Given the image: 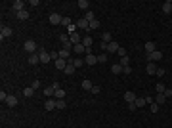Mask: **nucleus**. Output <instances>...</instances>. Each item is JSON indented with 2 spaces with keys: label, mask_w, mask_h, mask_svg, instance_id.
Wrapping results in <instances>:
<instances>
[{
  "label": "nucleus",
  "mask_w": 172,
  "mask_h": 128,
  "mask_svg": "<svg viewBox=\"0 0 172 128\" xmlns=\"http://www.w3.org/2000/svg\"><path fill=\"white\" fill-rule=\"evenodd\" d=\"M165 84H163V82H157V94H165Z\"/></svg>",
  "instance_id": "nucleus-36"
},
{
  "label": "nucleus",
  "mask_w": 172,
  "mask_h": 128,
  "mask_svg": "<svg viewBox=\"0 0 172 128\" xmlns=\"http://www.w3.org/2000/svg\"><path fill=\"white\" fill-rule=\"evenodd\" d=\"M165 101H166L165 94H157V97H155V103H157V105H163Z\"/></svg>",
  "instance_id": "nucleus-26"
},
{
  "label": "nucleus",
  "mask_w": 172,
  "mask_h": 128,
  "mask_svg": "<svg viewBox=\"0 0 172 128\" xmlns=\"http://www.w3.org/2000/svg\"><path fill=\"white\" fill-rule=\"evenodd\" d=\"M54 63H56V67L57 69H61V71H65V67H67V59H56V61H54Z\"/></svg>",
  "instance_id": "nucleus-15"
},
{
  "label": "nucleus",
  "mask_w": 172,
  "mask_h": 128,
  "mask_svg": "<svg viewBox=\"0 0 172 128\" xmlns=\"http://www.w3.org/2000/svg\"><path fill=\"white\" fill-rule=\"evenodd\" d=\"M59 58H61V59H69L71 58V52L65 50V48H63V50H59Z\"/></svg>",
  "instance_id": "nucleus-29"
},
{
  "label": "nucleus",
  "mask_w": 172,
  "mask_h": 128,
  "mask_svg": "<svg viewBox=\"0 0 172 128\" xmlns=\"http://www.w3.org/2000/svg\"><path fill=\"white\" fill-rule=\"evenodd\" d=\"M73 52H76V54H86V46L80 42V44H75L73 46Z\"/></svg>",
  "instance_id": "nucleus-18"
},
{
  "label": "nucleus",
  "mask_w": 172,
  "mask_h": 128,
  "mask_svg": "<svg viewBox=\"0 0 172 128\" xmlns=\"http://www.w3.org/2000/svg\"><path fill=\"white\" fill-rule=\"evenodd\" d=\"M38 86H40V82H38V80H35V82H33V86H31V88H35V90H37Z\"/></svg>",
  "instance_id": "nucleus-52"
},
{
  "label": "nucleus",
  "mask_w": 172,
  "mask_h": 128,
  "mask_svg": "<svg viewBox=\"0 0 172 128\" xmlns=\"http://www.w3.org/2000/svg\"><path fill=\"white\" fill-rule=\"evenodd\" d=\"M98 27H100V21H98V19H94V21H90V27H88V32H90V31H94V29H98Z\"/></svg>",
  "instance_id": "nucleus-33"
},
{
  "label": "nucleus",
  "mask_w": 172,
  "mask_h": 128,
  "mask_svg": "<svg viewBox=\"0 0 172 128\" xmlns=\"http://www.w3.org/2000/svg\"><path fill=\"white\" fill-rule=\"evenodd\" d=\"M165 97H172V88H166L165 90Z\"/></svg>",
  "instance_id": "nucleus-46"
},
{
  "label": "nucleus",
  "mask_w": 172,
  "mask_h": 128,
  "mask_svg": "<svg viewBox=\"0 0 172 128\" xmlns=\"http://www.w3.org/2000/svg\"><path fill=\"white\" fill-rule=\"evenodd\" d=\"M84 63H86V65H96V63H98V56H94V54H86Z\"/></svg>",
  "instance_id": "nucleus-6"
},
{
  "label": "nucleus",
  "mask_w": 172,
  "mask_h": 128,
  "mask_svg": "<svg viewBox=\"0 0 172 128\" xmlns=\"http://www.w3.org/2000/svg\"><path fill=\"white\" fill-rule=\"evenodd\" d=\"M76 29H78V25H76V23H71V25L67 27V32H69V34H73V32H76Z\"/></svg>",
  "instance_id": "nucleus-34"
},
{
  "label": "nucleus",
  "mask_w": 172,
  "mask_h": 128,
  "mask_svg": "<svg viewBox=\"0 0 172 128\" xmlns=\"http://www.w3.org/2000/svg\"><path fill=\"white\" fill-rule=\"evenodd\" d=\"M161 59H163V52H159V50H155L153 54H147V61L155 63V61H161Z\"/></svg>",
  "instance_id": "nucleus-1"
},
{
  "label": "nucleus",
  "mask_w": 172,
  "mask_h": 128,
  "mask_svg": "<svg viewBox=\"0 0 172 128\" xmlns=\"http://www.w3.org/2000/svg\"><path fill=\"white\" fill-rule=\"evenodd\" d=\"M23 48H25V52L35 54V50H37V42H35V40H27L25 44H23Z\"/></svg>",
  "instance_id": "nucleus-4"
},
{
  "label": "nucleus",
  "mask_w": 172,
  "mask_h": 128,
  "mask_svg": "<svg viewBox=\"0 0 172 128\" xmlns=\"http://www.w3.org/2000/svg\"><path fill=\"white\" fill-rule=\"evenodd\" d=\"M12 8L15 10V13H17V12H21V10H25V2H23V0H15L12 4Z\"/></svg>",
  "instance_id": "nucleus-8"
},
{
  "label": "nucleus",
  "mask_w": 172,
  "mask_h": 128,
  "mask_svg": "<svg viewBox=\"0 0 172 128\" xmlns=\"http://www.w3.org/2000/svg\"><path fill=\"white\" fill-rule=\"evenodd\" d=\"M12 27H8V25H2V29H0V38L4 40V38H8V36H12Z\"/></svg>",
  "instance_id": "nucleus-2"
},
{
  "label": "nucleus",
  "mask_w": 172,
  "mask_h": 128,
  "mask_svg": "<svg viewBox=\"0 0 172 128\" xmlns=\"http://www.w3.org/2000/svg\"><path fill=\"white\" fill-rule=\"evenodd\" d=\"M136 109H138L136 107V103H128V111H136Z\"/></svg>",
  "instance_id": "nucleus-49"
},
{
  "label": "nucleus",
  "mask_w": 172,
  "mask_h": 128,
  "mask_svg": "<svg viewBox=\"0 0 172 128\" xmlns=\"http://www.w3.org/2000/svg\"><path fill=\"white\" fill-rule=\"evenodd\" d=\"M63 21V17L59 15V13H50V23L52 25H57V23H61Z\"/></svg>",
  "instance_id": "nucleus-11"
},
{
  "label": "nucleus",
  "mask_w": 172,
  "mask_h": 128,
  "mask_svg": "<svg viewBox=\"0 0 172 128\" xmlns=\"http://www.w3.org/2000/svg\"><path fill=\"white\" fill-rule=\"evenodd\" d=\"M61 23H63V25H65V27H69V25H71V23H73V21H71V19H69V17H63V21H61Z\"/></svg>",
  "instance_id": "nucleus-45"
},
{
  "label": "nucleus",
  "mask_w": 172,
  "mask_h": 128,
  "mask_svg": "<svg viewBox=\"0 0 172 128\" xmlns=\"http://www.w3.org/2000/svg\"><path fill=\"white\" fill-rule=\"evenodd\" d=\"M6 105L8 107H15V105H17V96H8Z\"/></svg>",
  "instance_id": "nucleus-17"
},
{
  "label": "nucleus",
  "mask_w": 172,
  "mask_h": 128,
  "mask_svg": "<svg viewBox=\"0 0 172 128\" xmlns=\"http://www.w3.org/2000/svg\"><path fill=\"white\" fill-rule=\"evenodd\" d=\"M136 99H138V96H136L134 92H126V94H124V101L126 103H134Z\"/></svg>",
  "instance_id": "nucleus-14"
},
{
  "label": "nucleus",
  "mask_w": 172,
  "mask_h": 128,
  "mask_svg": "<svg viewBox=\"0 0 172 128\" xmlns=\"http://www.w3.org/2000/svg\"><path fill=\"white\" fill-rule=\"evenodd\" d=\"M44 107H46V111H54V109H57V101L50 97V99L44 103Z\"/></svg>",
  "instance_id": "nucleus-10"
},
{
  "label": "nucleus",
  "mask_w": 172,
  "mask_h": 128,
  "mask_svg": "<svg viewBox=\"0 0 172 128\" xmlns=\"http://www.w3.org/2000/svg\"><path fill=\"white\" fill-rule=\"evenodd\" d=\"M15 15H17V19H19V21H25V19H29V12H27V10H21V12H17Z\"/></svg>",
  "instance_id": "nucleus-20"
},
{
  "label": "nucleus",
  "mask_w": 172,
  "mask_h": 128,
  "mask_svg": "<svg viewBox=\"0 0 172 128\" xmlns=\"http://www.w3.org/2000/svg\"><path fill=\"white\" fill-rule=\"evenodd\" d=\"M122 73H124V75H130V73H132V67H130V65L122 67Z\"/></svg>",
  "instance_id": "nucleus-42"
},
{
  "label": "nucleus",
  "mask_w": 172,
  "mask_h": 128,
  "mask_svg": "<svg viewBox=\"0 0 172 128\" xmlns=\"http://www.w3.org/2000/svg\"><path fill=\"white\" fill-rule=\"evenodd\" d=\"M111 73H113V75H119V73H122V65H121V63L111 65Z\"/></svg>",
  "instance_id": "nucleus-22"
},
{
  "label": "nucleus",
  "mask_w": 172,
  "mask_h": 128,
  "mask_svg": "<svg viewBox=\"0 0 172 128\" xmlns=\"http://www.w3.org/2000/svg\"><path fill=\"white\" fill-rule=\"evenodd\" d=\"M102 42H105V44L113 42V36H111V32H103V34H102Z\"/></svg>",
  "instance_id": "nucleus-24"
},
{
  "label": "nucleus",
  "mask_w": 172,
  "mask_h": 128,
  "mask_svg": "<svg viewBox=\"0 0 172 128\" xmlns=\"http://www.w3.org/2000/svg\"><path fill=\"white\" fill-rule=\"evenodd\" d=\"M38 4H40L38 0H31V2H29V6H38Z\"/></svg>",
  "instance_id": "nucleus-51"
},
{
  "label": "nucleus",
  "mask_w": 172,
  "mask_h": 128,
  "mask_svg": "<svg viewBox=\"0 0 172 128\" xmlns=\"http://www.w3.org/2000/svg\"><path fill=\"white\" fill-rule=\"evenodd\" d=\"M163 75H165V69L159 67V69H157V77H163Z\"/></svg>",
  "instance_id": "nucleus-48"
},
{
  "label": "nucleus",
  "mask_w": 172,
  "mask_h": 128,
  "mask_svg": "<svg viewBox=\"0 0 172 128\" xmlns=\"http://www.w3.org/2000/svg\"><path fill=\"white\" fill-rule=\"evenodd\" d=\"M29 63H31V65L40 63V58H38V54H31V56H29Z\"/></svg>",
  "instance_id": "nucleus-23"
},
{
  "label": "nucleus",
  "mask_w": 172,
  "mask_h": 128,
  "mask_svg": "<svg viewBox=\"0 0 172 128\" xmlns=\"http://www.w3.org/2000/svg\"><path fill=\"white\" fill-rule=\"evenodd\" d=\"M92 86H94V84L90 82V80H82V88L84 90H92Z\"/></svg>",
  "instance_id": "nucleus-39"
},
{
  "label": "nucleus",
  "mask_w": 172,
  "mask_h": 128,
  "mask_svg": "<svg viewBox=\"0 0 172 128\" xmlns=\"http://www.w3.org/2000/svg\"><path fill=\"white\" fill-rule=\"evenodd\" d=\"M119 63H121L122 67H126V65L130 63V58H128V56H124V58H121V61H119Z\"/></svg>",
  "instance_id": "nucleus-38"
},
{
  "label": "nucleus",
  "mask_w": 172,
  "mask_h": 128,
  "mask_svg": "<svg viewBox=\"0 0 172 128\" xmlns=\"http://www.w3.org/2000/svg\"><path fill=\"white\" fill-rule=\"evenodd\" d=\"M54 97H56V99H63V97H65V90L63 88L56 90V96H54Z\"/></svg>",
  "instance_id": "nucleus-31"
},
{
  "label": "nucleus",
  "mask_w": 172,
  "mask_h": 128,
  "mask_svg": "<svg viewBox=\"0 0 172 128\" xmlns=\"http://www.w3.org/2000/svg\"><path fill=\"white\" fill-rule=\"evenodd\" d=\"M78 8L84 10V12H88V10H90V2H88V0H78Z\"/></svg>",
  "instance_id": "nucleus-21"
},
{
  "label": "nucleus",
  "mask_w": 172,
  "mask_h": 128,
  "mask_svg": "<svg viewBox=\"0 0 172 128\" xmlns=\"http://www.w3.org/2000/svg\"><path fill=\"white\" fill-rule=\"evenodd\" d=\"M151 113H159V105H157L155 101L151 103Z\"/></svg>",
  "instance_id": "nucleus-43"
},
{
  "label": "nucleus",
  "mask_w": 172,
  "mask_h": 128,
  "mask_svg": "<svg viewBox=\"0 0 172 128\" xmlns=\"http://www.w3.org/2000/svg\"><path fill=\"white\" fill-rule=\"evenodd\" d=\"M143 50H145L147 54H153V52L157 50V44H155V42H151V40H149V42H145V46H143Z\"/></svg>",
  "instance_id": "nucleus-13"
},
{
  "label": "nucleus",
  "mask_w": 172,
  "mask_h": 128,
  "mask_svg": "<svg viewBox=\"0 0 172 128\" xmlns=\"http://www.w3.org/2000/svg\"><path fill=\"white\" fill-rule=\"evenodd\" d=\"M100 50H103V52H107V44H105V42H100Z\"/></svg>",
  "instance_id": "nucleus-50"
},
{
  "label": "nucleus",
  "mask_w": 172,
  "mask_h": 128,
  "mask_svg": "<svg viewBox=\"0 0 172 128\" xmlns=\"http://www.w3.org/2000/svg\"><path fill=\"white\" fill-rule=\"evenodd\" d=\"M84 19L88 21V23H90V21H94V19H96V13H94V12H90V10H88V12L84 13Z\"/></svg>",
  "instance_id": "nucleus-28"
},
{
  "label": "nucleus",
  "mask_w": 172,
  "mask_h": 128,
  "mask_svg": "<svg viewBox=\"0 0 172 128\" xmlns=\"http://www.w3.org/2000/svg\"><path fill=\"white\" fill-rule=\"evenodd\" d=\"M134 103H136V107H138V109H141V107H145V105H147L145 97H138V99H136Z\"/></svg>",
  "instance_id": "nucleus-25"
},
{
  "label": "nucleus",
  "mask_w": 172,
  "mask_h": 128,
  "mask_svg": "<svg viewBox=\"0 0 172 128\" xmlns=\"http://www.w3.org/2000/svg\"><path fill=\"white\" fill-rule=\"evenodd\" d=\"M33 94H35V88H31V86L23 90V97H33Z\"/></svg>",
  "instance_id": "nucleus-30"
},
{
  "label": "nucleus",
  "mask_w": 172,
  "mask_h": 128,
  "mask_svg": "<svg viewBox=\"0 0 172 128\" xmlns=\"http://www.w3.org/2000/svg\"><path fill=\"white\" fill-rule=\"evenodd\" d=\"M75 71H76V67L75 65H73V59H71V61H67V67H65V75H75Z\"/></svg>",
  "instance_id": "nucleus-12"
},
{
  "label": "nucleus",
  "mask_w": 172,
  "mask_h": 128,
  "mask_svg": "<svg viewBox=\"0 0 172 128\" xmlns=\"http://www.w3.org/2000/svg\"><path fill=\"white\" fill-rule=\"evenodd\" d=\"M69 40L73 44H80L82 42V36H80V32H73V34H69Z\"/></svg>",
  "instance_id": "nucleus-9"
},
{
  "label": "nucleus",
  "mask_w": 172,
  "mask_h": 128,
  "mask_svg": "<svg viewBox=\"0 0 172 128\" xmlns=\"http://www.w3.org/2000/svg\"><path fill=\"white\" fill-rule=\"evenodd\" d=\"M44 96H48V97H54V96H56V88H54L52 84L44 88Z\"/></svg>",
  "instance_id": "nucleus-16"
},
{
  "label": "nucleus",
  "mask_w": 172,
  "mask_h": 128,
  "mask_svg": "<svg viewBox=\"0 0 172 128\" xmlns=\"http://www.w3.org/2000/svg\"><path fill=\"white\" fill-rule=\"evenodd\" d=\"M107 61V54H100L98 56V63H105Z\"/></svg>",
  "instance_id": "nucleus-37"
},
{
  "label": "nucleus",
  "mask_w": 172,
  "mask_h": 128,
  "mask_svg": "<svg viewBox=\"0 0 172 128\" xmlns=\"http://www.w3.org/2000/svg\"><path fill=\"white\" fill-rule=\"evenodd\" d=\"M38 58H40V63H50V52H46V50H40L38 52Z\"/></svg>",
  "instance_id": "nucleus-3"
},
{
  "label": "nucleus",
  "mask_w": 172,
  "mask_h": 128,
  "mask_svg": "<svg viewBox=\"0 0 172 128\" xmlns=\"http://www.w3.org/2000/svg\"><path fill=\"white\" fill-rule=\"evenodd\" d=\"M90 92H92V94H100V92H102V88H100V86H92V90H90Z\"/></svg>",
  "instance_id": "nucleus-44"
},
{
  "label": "nucleus",
  "mask_w": 172,
  "mask_h": 128,
  "mask_svg": "<svg viewBox=\"0 0 172 128\" xmlns=\"http://www.w3.org/2000/svg\"><path fill=\"white\" fill-rule=\"evenodd\" d=\"M157 63H153V61H147V65H145V71L149 73V75H157Z\"/></svg>",
  "instance_id": "nucleus-5"
},
{
  "label": "nucleus",
  "mask_w": 172,
  "mask_h": 128,
  "mask_svg": "<svg viewBox=\"0 0 172 128\" xmlns=\"http://www.w3.org/2000/svg\"><path fill=\"white\" fill-rule=\"evenodd\" d=\"M92 42H94V40H92V36H84V38H82V44L86 46V50H88V48H92Z\"/></svg>",
  "instance_id": "nucleus-27"
},
{
  "label": "nucleus",
  "mask_w": 172,
  "mask_h": 128,
  "mask_svg": "<svg viewBox=\"0 0 172 128\" xmlns=\"http://www.w3.org/2000/svg\"><path fill=\"white\" fill-rule=\"evenodd\" d=\"M8 96H10V94H6V92L2 90V92H0V101L4 103V101H6V99H8Z\"/></svg>",
  "instance_id": "nucleus-40"
},
{
  "label": "nucleus",
  "mask_w": 172,
  "mask_h": 128,
  "mask_svg": "<svg viewBox=\"0 0 172 128\" xmlns=\"http://www.w3.org/2000/svg\"><path fill=\"white\" fill-rule=\"evenodd\" d=\"M163 12H165V13H170L172 12V2H165V4H163Z\"/></svg>",
  "instance_id": "nucleus-32"
},
{
  "label": "nucleus",
  "mask_w": 172,
  "mask_h": 128,
  "mask_svg": "<svg viewBox=\"0 0 172 128\" xmlns=\"http://www.w3.org/2000/svg\"><path fill=\"white\" fill-rule=\"evenodd\" d=\"M57 101V109H65V99H56Z\"/></svg>",
  "instance_id": "nucleus-41"
},
{
  "label": "nucleus",
  "mask_w": 172,
  "mask_h": 128,
  "mask_svg": "<svg viewBox=\"0 0 172 128\" xmlns=\"http://www.w3.org/2000/svg\"><path fill=\"white\" fill-rule=\"evenodd\" d=\"M117 54H119L121 58H124V56H126V50H124V48H119V52H117Z\"/></svg>",
  "instance_id": "nucleus-47"
},
{
  "label": "nucleus",
  "mask_w": 172,
  "mask_h": 128,
  "mask_svg": "<svg viewBox=\"0 0 172 128\" xmlns=\"http://www.w3.org/2000/svg\"><path fill=\"white\" fill-rule=\"evenodd\" d=\"M76 25H78V29H80V31H86L88 32V27H90V23L86 19H84V17H80V19L76 21Z\"/></svg>",
  "instance_id": "nucleus-7"
},
{
  "label": "nucleus",
  "mask_w": 172,
  "mask_h": 128,
  "mask_svg": "<svg viewBox=\"0 0 172 128\" xmlns=\"http://www.w3.org/2000/svg\"><path fill=\"white\" fill-rule=\"evenodd\" d=\"M119 48H121V46H119V42H109L107 44V52H111V54H113V52H119Z\"/></svg>",
  "instance_id": "nucleus-19"
},
{
  "label": "nucleus",
  "mask_w": 172,
  "mask_h": 128,
  "mask_svg": "<svg viewBox=\"0 0 172 128\" xmlns=\"http://www.w3.org/2000/svg\"><path fill=\"white\" fill-rule=\"evenodd\" d=\"M73 65H75V67H82V65H84V59H82V58L73 59Z\"/></svg>",
  "instance_id": "nucleus-35"
}]
</instances>
